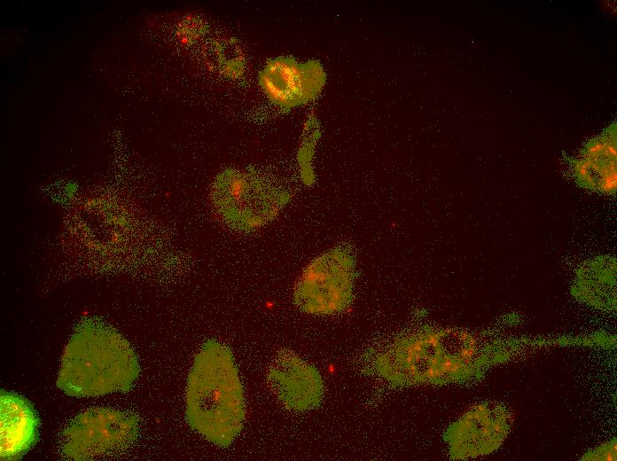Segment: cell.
<instances>
[{
  "label": "cell",
  "instance_id": "6da1fadb",
  "mask_svg": "<svg viewBox=\"0 0 617 461\" xmlns=\"http://www.w3.org/2000/svg\"><path fill=\"white\" fill-rule=\"evenodd\" d=\"M511 347L485 342L465 330L423 327L373 352L370 371L394 387L465 383L506 360Z\"/></svg>",
  "mask_w": 617,
  "mask_h": 461
},
{
  "label": "cell",
  "instance_id": "7a4b0ae2",
  "mask_svg": "<svg viewBox=\"0 0 617 461\" xmlns=\"http://www.w3.org/2000/svg\"><path fill=\"white\" fill-rule=\"evenodd\" d=\"M189 426L211 443L226 448L240 434L246 402L239 371L231 349L207 340L195 356L185 395Z\"/></svg>",
  "mask_w": 617,
  "mask_h": 461
},
{
  "label": "cell",
  "instance_id": "3957f363",
  "mask_svg": "<svg viewBox=\"0 0 617 461\" xmlns=\"http://www.w3.org/2000/svg\"><path fill=\"white\" fill-rule=\"evenodd\" d=\"M138 374L137 356L129 342L115 329L90 319L71 336L56 385L75 397L126 393Z\"/></svg>",
  "mask_w": 617,
  "mask_h": 461
},
{
  "label": "cell",
  "instance_id": "277c9868",
  "mask_svg": "<svg viewBox=\"0 0 617 461\" xmlns=\"http://www.w3.org/2000/svg\"><path fill=\"white\" fill-rule=\"evenodd\" d=\"M210 195L218 219L238 233H251L268 225L289 199L285 191L260 173L232 168L216 176Z\"/></svg>",
  "mask_w": 617,
  "mask_h": 461
},
{
  "label": "cell",
  "instance_id": "5b68a950",
  "mask_svg": "<svg viewBox=\"0 0 617 461\" xmlns=\"http://www.w3.org/2000/svg\"><path fill=\"white\" fill-rule=\"evenodd\" d=\"M355 259L348 246H336L315 257L304 268L293 290V302L302 312L332 316L353 301Z\"/></svg>",
  "mask_w": 617,
  "mask_h": 461
},
{
  "label": "cell",
  "instance_id": "8992f818",
  "mask_svg": "<svg viewBox=\"0 0 617 461\" xmlns=\"http://www.w3.org/2000/svg\"><path fill=\"white\" fill-rule=\"evenodd\" d=\"M137 415L96 408L77 415L63 432L61 452L73 460H91L122 451L137 439Z\"/></svg>",
  "mask_w": 617,
  "mask_h": 461
},
{
  "label": "cell",
  "instance_id": "52a82bcc",
  "mask_svg": "<svg viewBox=\"0 0 617 461\" xmlns=\"http://www.w3.org/2000/svg\"><path fill=\"white\" fill-rule=\"evenodd\" d=\"M510 426V414L504 406L483 402L453 422L446 429L443 440L451 459L475 458L497 450Z\"/></svg>",
  "mask_w": 617,
  "mask_h": 461
},
{
  "label": "cell",
  "instance_id": "ba28073f",
  "mask_svg": "<svg viewBox=\"0 0 617 461\" xmlns=\"http://www.w3.org/2000/svg\"><path fill=\"white\" fill-rule=\"evenodd\" d=\"M268 385L286 409L304 412L316 409L324 396V381L318 370L290 350L280 351L267 373Z\"/></svg>",
  "mask_w": 617,
  "mask_h": 461
},
{
  "label": "cell",
  "instance_id": "9c48e42d",
  "mask_svg": "<svg viewBox=\"0 0 617 461\" xmlns=\"http://www.w3.org/2000/svg\"><path fill=\"white\" fill-rule=\"evenodd\" d=\"M324 80V72L316 61L299 63L285 57L269 60L259 74L269 101L285 110L312 100Z\"/></svg>",
  "mask_w": 617,
  "mask_h": 461
},
{
  "label": "cell",
  "instance_id": "30bf717a",
  "mask_svg": "<svg viewBox=\"0 0 617 461\" xmlns=\"http://www.w3.org/2000/svg\"><path fill=\"white\" fill-rule=\"evenodd\" d=\"M616 125H609L590 139L578 157L572 160L575 181L582 187L613 195L617 188Z\"/></svg>",
  "mask_w": 617,
  "mask_h": 461
},
{
  "label": "cell",
  "instance_id": "8fae6325",
  "mask_svg": "<svg viewBox=\"0 0 617 461\" xmlns=\"http://www.w3.org/2000/svg\"><path fill=\"white\" fill-rule=\"evenodd\" d=\"M0 457L20 459L38 441L39 418L33 405L22 395L1 390Z\"/></svg>",
  "mask_w": 617,
  "mask_h": 461
},
{
  "label": "cell",
  "instance_id": "7c38bea8",
  "mask_svg": "<svg viewBox=\"0 0 617 461\" xmlns=\"http://www.w3.org/2000/svg\"><path fill=\"white\" fill-rule=\"evenodd\" d=\"M615 260L597 258L581 267L572 293L580 301L599 309L616 308Z\"/></svg>",
  "mask_w": 617,
  "mask_h": 461
},
{
  "label": "cell",
  "instance_id": "4fadbf2b",
  "mask_svg": "<svg viewBox=\"0 0 617 461\" xmlns=\"http://www.w3.org/2000/svg\"><path fill=\"white\" fill-rule=\"evenodd\" d=\"M616 438H614L592 450H589L582 460H616Z\"/></svg>",
  "mask_w": 617,
  "mask_h": 461
}]
</instances>
